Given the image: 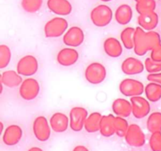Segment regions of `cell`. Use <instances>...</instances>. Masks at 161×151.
<instances>
[{
  "label": "cell",
  "instance_id": "cell-1",
  "mask_svg": "<svg viewBox=\"0 0 161 151\" xmlns=\"http://www.w3.org/2000/svg\"><path fill=\"white\" fill-rule=\"evenodd\" d=\"M112 11L108 6H99L93 10L92 19L97 25H105L110 21Z\"/></svg>",
  "mask_w": 161,
  "mask_h": 151
},
{
  "label": "cell",
  "instance_id": "cell-2",
  "mask_svg": "<svg viewBox=\"0 0 161 151\" xmlns=\"http://www.w3.org/2000/svg\"><path fill=\"white\" fill-rule=\"evenodd\" d=\"M49 8L56 14H68L71 12V4L67 0H49Z\"/></svg>",
  "mask_w": 161,
  "mask_h": 151
},
{
  "label": "cell",
  "instance_id": "cell-3",
  "mask_svg": "<svg viewBox=\"0 0 161 151\" xmlns=\"http://www.w3.org/2000/svg\"><path fill=\"white\" fill-rule=\"evenodd\" d=\"M131 9L127 5H123V6H119V8L117 9L116 14L117 20L122 24L128 22L130 20V18H131Z\"/></svg>",
  "mask_w": 161,
  "mask_h": 151
},
{
  "label": "cell",
  "instance_id": "cell-4",
  "mask_svg": "<svg viewBox=\"0 0 161 151\" xmlns=\"http://www.w3.org/2000/svg\"><path fill=\"white\" fill-rule=\"evenodd\" d=\"M42 0H23L22 6L28 12H35L40 8Z\"/></svg>",
  "mask_w": 161,
  "mask_h": 151
},
{
  "label": "cell",
  "instance_id": "cell-5",
  "mask_svg": "<svg viewBox=\"0 0 161 151\" xmlns=\"http://www.w3.org/2000/svg\"><path fill=\"white\" fill-rule=\"evenodd\" d=\"M153 6V0H141L138 2L137 9H138V12L141 14H146V13L150 12Z\"/></svg>",
  "mask_w": 161,
  "mask_h": 151
},
{
  "label": "cell",
  "instance_id": "cell-6",
  "mask_svg": "<svg viewBox=\"0 0 161 151\" xmlns=\"http://www.w3.org/2000/svg\"><path fill=\"white\" fill-rule=\"evenodd\" d=\"M102 1H105V2H108V1H110V0H102Z\"/></svg>",
  "mask_w": 161,
  "mask_h": 151
},
{
  "label": "cell",
  "instance_id": "cell-7",
  "mask_svg": "<svg viewBox=\"0 0 161 151\" xmlns=\"http://www.w3.org/2000/svg\"><path fill=\"white\" fill-rule=\"evenodd\" d=\"M136 1H138V2H139V1H141V0H136Z\"/></svg>",
  "mask_w": 161,
  "mask_h": 151
}]
</instances>
